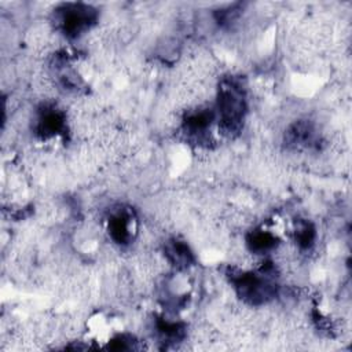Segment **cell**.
Listing matches in <instances>:
<instances>
[{
  "label": "cell",
  "mask_w": 352,
  "mask_h": 352,
  "mask_svg": "<svg viewBox=\"0 0 352 352\" xmlns=\"http://www.w3.org/2000/svg\"><path fill=\"white\" fill-rule=\"evenodd\" d=\"M216 109L221 132L228 136L239 133L248 111L246 87L239 77L231 76L220 81Z\"/></svg>",
  "instance_id": "obj_1"
},
{
  "label": "cell",
  "mask_w": 352,
  "mask_h": 352,
  "mask_svg": "<svg viewBox=\"0 0 352 352\" xmlns=\"http://www.w3.org/2000/svg\"><path fill=\"white\" fill-rule=\"evenodd\" d=\"M272 268L267 264L258 272L230 268L227 276L236 294L252 305H261L276 294V285L271 280Z\"/></svg>",
  "instance_id": "obj_2"
},
{
  "label": "cell",
  "mask_w": 352,
  "mask_h": 352,
  "mask_svg": "<svg viewBox=\"0 0 352 352\" xmlns=\"http://www.w3.org/2000/svg\"><path fill=\"white\" fill-rule=\"evenodd\" d=\"M98 19V11L84 3H65L55 10L58 29L70 38H76L89 30Z\"/></svg>",
  "instance_id": "obj_3"
},
{
  "label": "cell",
  "mask_w": 352,
  "mask_h": 352,
  "mask_svg": "<svg viewBox=\"0 0 352 352\" xmlns=\"http://www.w3.org/2000/svg\"><path fill=\"white\" fill-rule=\"evenodd\" d=\"M67 129L65 113L54 104H44L37 111L34 131L41 139L65 135Z\"/></svg>",
  "instance_id": "obj_4"
},
{
  "label": "cell",
  "mask_w": 352,
  "mask_h": 352,
  "mask_svg": "<svg viewBox=\"0 0 352 352\" xmlns=\"http://www.w3.org/2000/svg\"><path fill=\"white\" fill-rule=\"evenodd\" d=\"M110 238L118 245H128L133 238V214L128 209L113 212L107 220Z\"/></svg>",
  "instance_id": "obj_5"
},
{
  "label": "cell",
  "mask_w": 352,
  "mask_h": 352,
  "mask_svg": "<svg viewBox=\"0 0 352 352\" xmlns=\"http://www.w3.org/2000/svg\"><path fill=\"white\" fill-rule=\"evenodd\" d=\"M214 111L210 109H197L188 111L183 118L184 133L195 140H202L206 138L212 122L214 121Z\"/></svg>",
  "instance_id": "obj_6"
},
{
  "label": "cell",
  "mask_w": 352,
  "mask_h": 352,
  "mask_svg": "<svg viewBox=\"0 0 352 352\" xmlns=\"http://www.w3.org/2000/svg\"><path fill=\"white\" fill-rule=\"evenodd\" d=\"M164 254L176 270H187L195 263V257L190 246L177 238H170L165 242Z\"/></svg>",
  "instance_id": "obj_7"
},
{
  "label": "cell",
  "mask_w": 352,
  "mask_h": 352,
  "mask_svg": "<svg viewBox=\"0 0 352 352\" xmlns=\"http://www.w3.org/2000/svg\"><path fill=\"white\" fill-rule=\"evenodd\" d=\"M278 245V238L263 228H254L246 235V246L252 253L265 254L274 250Z\"/></svg>",
  "instance_id": "obj_8"
},
{
  "label": "cell",
  "mask_w": 352,
  "mask_h": 352,
  "mask_svg": "<svg viewBox=\"0 0 352 352\" xmlns=\"http://www.w3.org/2000/svg\"><path fill=\"white\" fill-rule=\"evenodd\" d=\"M155 329L161 340L165 342L182 341L186 336V324L180 322H170L164 318L155 319Z\"/></svg>",
  "instance_id": "obj_9"
},
{
  "label": "cell",
  "mask_w": 352,
  "mask_h": 352,
  "mask_svg": "<svg viewBox=\"0 0 352 352\" xmlns=\"http://www.w3.org/2000/svg\"><path fill=\"white\" fill-rule=\"evenodd\" d=\"M314 139L312 126L304 121L296 122L286 132V140L293 146H307Z\"/></svg>",
  "instance_id": "obj_10"
},
{
  "label": "cell",
  "mask_w": 352,
  "mask_h": 352,
  "mask_svg": "<svg viewBox=\"0 0 352 352\" xmlns=\"http://www.w3.org/2000/svg\"><path fill=\"white\" fill-rule=\"evenodd\" d=\"M294 238L300 249H311L316 239L315 226L308 220H298L294 230Z\"/></svg>",
  "instance_id": "obj_11"
},
{
  "label": "cell",
  "mask_w": 352,
  "mask_h": 352,
  "mask_svg": "<svg viewBox=\"0 0 352 352\" xmlns=\"http://www.w3.org/2000/svg\"><path fill=\"white\" fill-rule=\"evenodd\" d=\"M242 11V4L241 3H236V4H232L227 8H223V10H219L214 12V18H216V22L220 25V26H228L231 23H234L239 14Z\"/></svg>",
  "instance_id": "obj_12"
},
{
  "label": "cell",
  "mask_w": 352,
  "mask_h": 352,
  "mask_svg": "<svg viewBox=\"0 0 352 352\" xmlns=\"http://www.w3.org/2000/svg\"><path fill=\"white\" fill-rule=\"evenodd\" d=\"M132 344H133V337L126 336V334H120L111 340V342L109 344V348L116 349V351L129 349V348H133Z\"/></svg>",
  "instance_id": "obj_13"
}]
</instances>
